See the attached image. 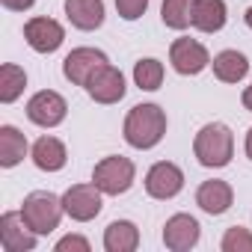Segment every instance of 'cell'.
<instances>
[{
	"mask_svg": "<svg viewBox=\"0 0 252 252\" xmlns=\"http://www.w3.org/2000/svg\"><path fill=\"white\" fill-rule=\"evenodd\" d=\"M166 134V113L158 104H137L125 116V143L134 149H155Z\"/></svg>",
	"mask_w": 252,
	"mask_h": 252,
	"instance_id": "cell-1",
	"label": "cell"
},
{
	"mask_svg": "<svg viewBox=\"0 0 252 252\" xmlns=\"http://www.w3.org/2000/svg\"><path fill=\"white\" fill-rule=\"evenodd\" d=\"M193 155L202 166H211V169H220L231 160L234 155V134L225 128L222 122H211L196 134L193 140Z\"/></svg>",
	"mask_w": 252,
	"mask_h": 252,
	"instance_id": "cell-2",
	"label": "cell"
},
{
	"mask_svg": "<svg viewBox=\"0 0 252 252\" xmlns=\"http://www.w3.org/2000/svg\"><path fill=\"white\" fill-rule=\"evenodd\" d=\"M65 214L63 208V199H57L54 193L48 190H36L24 199L21 205V217L24 222L36 231V234H51L57 225H60V217Z\"/></svg>",
	"mask_w": 252,
	"mask_h": 252,
	"instance_id": "cell-3",
	"label": "cell"
},
{
	"mask_svg": "<svg viewBox=\"0 0 252 252\" xmlns=\"http://www.w3.org/2000/svg\"><path fill=\"white\" fill-rule=\"evenodd\" d=\"M134 175H137V166L122 158V155H113V158H104L95 163L92 169V181L98 184V190L104 196H119V193H128L131 184H134Z\"/></svg>",
	"mask_w": 252,
	"mask_h": 252,
	"instance_id": "cell-4",
	"label": "cell"
},
{
	"mask_svg": "<svg viewBox=\"0 0 252 252\" xmlns=\"http://www.w3.org/2000/svg\"><path fill=\"white\" fill-rule=\"evenodd\" d=\"M65 113H68V104L54 89H42L27 101V119L33 125H39V128H57L65 119Z\"/></svg>",
	"mask_w": 252,
	"mask_h": 252,
	"instance_id": "cell-5",
	"label": "cell"
},
{
	"mask_svg": "<svg viewBox=\"0 0 252 252\" xmlns=\"http://www.w3.org/2000/svg\"><path fill=\"white\" fill-rule=\"evenodd\" d=\"M63 208L77 222L95 220L101 214V190H98V184L92 181V184H74V187H68L65 196H63Z\"/></svg>",
	"mask_w": 252,
	"mask_h": 252,
	"instance_id": "cell-6",
	"label": "cell"
},
{
	"mask_svg": "<svg viewBox=\"0 0 252 252\" xmlns=\"http://www.w3.org/2000/svg\"><path fill=\"white\" fill-rule=\"evenodd\" d=\"M86 92L92 101L98 104H116L125 98V77L119 68H113L110 63H104L101 68L92 71V77L86 80Z\"/></svg>",
	"mask_w": 252,
	"mask_h": 252,
	"instance_id": "cell-7",
	"label": "cell"
},
{
	"mask_svg": "<svg viewBox=\"0 0 252 252\" xmlns=\"http://www.w3.org/2000/svg\"><path fill=\"white\" fill-rule=\"evenodd\" d=\"M0 246L6 252H30L36 249V231L24 222L21 211H9L0 217Z\"/></svg>",
	"mask_w": 252,
	"mask_h": 252,
	"instance_id": "cell-8",
	"label": "cell"
},
{
	"mask_svg": "<svg viewBox=\"0 0 252 252\" xmlns=\"http://www.w3.org/2000/svg\"><path fill=\"white\" fill-rule=\"evenodd\" d=\"M24 39H27V45H30L36 54H54V51L63 45L65 30H63V24L54 21V18H30V21L24 24Z\"/></svg>",
	"mask_w": 252,
	"mask_h": 252,
	"instance_id": "cell-9",
	"label": "cell"
},
{
	"mask_svg": "<svg viewBox=\"0 0 252 252\" xmlns=\"http://www.w3.org/2000/svg\"><path fill=\"white\" fill-rule=\"evenodd\" d=\"M169 63L178 74H199L211 63V54L196 39H175L169 48Z\"/></svg>",
	"mask_w": 252,
	"mask_h": 252,
	"instance_id": "cell-10",
	"label": "cell"
},
{
	"mask_svg": "<svg viewBox=\"0 0 252 252\" xmlns=\"http://www.w3.org/2000/svg\"><path fill=\"white\" fill-rule=\"evenodd\" d=\"M181 187H184V172L169 160H160L146 172V190L152 199H172L181 193Z\"/></svg>",
	"mask_w": 252,
	"mask_h": 252,
	"instance_id": "cell-11",
	"label": "cell"
},
{
	"mask_svg": "<svg viewBox=\"0 0 252 252\" xmlns=\"http://www.w3.org/2000/svg\"><path fill=\"white\" fill-rule=\"evenodd\" d=\"M104 63H107V57H104L101 51H95V48H74V51L63 60V74H65L71 83L86 86V80L92 77V71L101 68Z\"/></svg>",
	"mask_w": 252,
	"mask_h": 252,
	"instance_id": "cell-12",
	"label": "cell"
},
{
	"mask_svg": "<svg viewBox=\"0 0 252 252\" xmlns=\"http://www.w3.org/2000/svg\"><path fill=\"white\" fill-rule=\"evenodd\" d=\"M163 243L172 252H187L199 243V222L190 214H175L163 225Z\"/></svg>",
	"mask_w": 252,
	"mask_h": 252,
	"instance_id": "cell-13",
	"label": "cell"
},
{
	"mask_svg": "<svg viewBox=\"0 0 252 252\" xmlns=\"http://www.w3.org/2000/svg\"><path fill=\"white\" fill-rule=\"evenodd\" d=\"M231 199H234L231 187H228L225 181H220V178H214V181H202L199 190H196V205H199L205 214H211V217L225 214V211L231 208Z\"/></svg>",
	"mask_w": 252,
	"mask_h": 252,
	"instance_id": "cell-14",
	"label": "cell"
},
{
	"mask_svg": "<svg viewBox=\"0 0 252 252\" xmlns=\"http://www.w3.org/2000/svg\"><path fill=\"white\" fill-rule=\"evenodd\" d=\"M225 0H193L190 24L202 33H217L225 27Z\"/></svg>",
	"mask_w": 252,
	"mask_h": 252,
	"instance_id": "cell-15",
	"label": "cell"
},
{
	"mask_svg": "<svg viewBox=\"0 0 252 252\" xmlns=\"http://www.w3.org/2000/svg\"><path fill=\"white\" fill-rule=\"evenodd\" d=\"M65 15L77 30H98L104 24V0H65Z\"/></svg>",
	"mask_w": 252,
	"mask_h": 252,
	"instance_id": "cell-16",
	"label": "cell"
},
{
	"mask_svg": "<svg viewBox=\"0 0 252 252\" xmlns=\"http://www.w3.org/2000/svg\"><path fill=\"white\" fill-rule=\"evenodd\" d=\"M68 160V152L65 146L57 140V137H39L36 146H33V163L45 172H60Z\"/></svg>",
	"mask_w": 252,
	"mask_h": 252,
	"instance_id": "cell-17",
	"label": "cell"
},
{
	"mask_svg": "<svg viewBox=\"0 0 252 252\" xmlns=\"http://www.w3.org/2000/svg\"><path fill=\"white\" fill-rule=\"evenodd\" d=\"M140 246V228L128 220H116L104 231V249L107 252H134Z\"/></svg>",
	"mask_w": 252,
	"mask_h": 252,
	"instance_id": "cell-18",
	"label": "cell"
},
{
	"mask_svg": "<svg viewBox=\"0 0 252 252\" xmlns=\"http://www.w3.org/2000/svg\"><path fill=\"white\" fill-rule=\"evenodd\" d=\"M24 155H27V137L12 125H3L0 128V166L12 169L24 160Z\"/></svg>",
	"mask_w": 252,
	"mask_h": 252,
	"instance_id": "cell-19",
	"label": "cell"
},
{
	"mask_svg": "<svg viewBox=\"0 0 252 252\" xmlns=\"http://www.w3.org/2000/svg\"><path fill=\"white\" fill-rule=\"evenodd\" d=\"M246 71H249V60L240 51H222L214 57V74L222 83H237L246 77Z\"/></svg>",
	"mask_w": 252,
	"mask_h": 252,
	"instance_id": "cell-20",
	"label": "cell"
},
{
	"mask_svg": "<svg viewBox=\"0 0 252 252\" xmlns=\"http://www.w3.org/2000/svg\"><path fill=\"white\" fill-rule=\"evenodd\" d=\"M24 86H27V74H24L21 65L6 63L3 68H0V101L3 104H12L24 92Z\"/></svg>",
	"mask_w": 252,
	"mask_h": 252,
	"instance_id": "cell-21",
	"label": "cell"
},
{
	"mask_svg": "<svg viewBox=\"0 0 252 252\" xmlns=\"http://www.w3.org/2000/svg\"><path fill=\"white\" fill-rule=\"evenodd\" d=\"M190 15H193V0H163L160 18L166 27L184 30V27H190Z\"/></svg>",
	"mask_w": 252,
	"mask_h": 252,
	"instance_id": "cell-22",
	"label": "cell"
},
{
	"mask_svg": "<svg viewBox=\"0 0 252 252\" xmlns=\"http://www.w3.org/2000/svg\"><path fill=\"white\" fill-rule=\"evenodd\" d=\"M134 80H137V86L140 89H146V92H155V89H160V83H163V63H158V60H140L137 65H134Z\"/></svg>",
	"mask_w": 252,
	"mask_h": 252,
	"instance_id": "cell-23",
	"label": "cell"
},
{
	"mask_svg": "<svg viewBox=\"0 0 252 252\" xmlns=\"http://www.w3.org/2000/svg\"><path fill=\"white\" fill-rule=\"evenodd\" d=\"M222 252H252V231L243 225H231L222 237Z\"/></svg>",
	"mask_w": 252,
	"mask_h": 252,
	"instance_id": "cell-24",
	"label": "cell"
},
{
	"mask_svg": "<svg viewBox=\"0 0 252 252\" xmlns=\"http://www.w3.org/2000/svg\"><path fill=\"white\" fill-rule=\"evenodd\" d=\"M116 9L125 21H137L149 9V0H116Z\"/></svg>",
	"mask_w": 252,
	"mask_h": 252,
	"instance_id": "cell-25",
	"label": "cell"
},
{
	"mask_svg": "<svg viewBox=\"0 0 252 252\" xmlns=\"http://www.w3.org/2000/svg\"><path fill=\"white\" fill-rule=\"evenodd\" d=\"M68 249H74V252H89V240L80 237V234H68V237H63V240L57 243V252H68Z\"/></svg>",
	"mask_w": 252,
	"mask_h": 252,
	"instance_id": "cell-26",
	"label": "cell"
},
{
	"mask_svg": "<svg viewBox=\"0 0 252 252\" xmlns=\"http://www.w3.org/2000/svg\"><path fill=\"white\" fill-rule=\"evenodd\" d=\"M0 3H3L6 9H12V12H24V9H30L36 0H0Z\"/></svg>",
	"mask_w": 252,
	"mask_h": 252,
	"instance_id": "cell-27",
	"label": "cell"
},
{
	"mask_svg": "<svg viewBox=\"0 0 252 252\" xmlns=\"http://www.w3.org/2000/svg\"><path fill=\"white\" fill-rule=\"evenodd\" d=\"M243 107L252 113V86H246V89H243Z\"/></svg>",
	"mask_w": 252,
	"mask_h": 252,
	"instance_id": "cell-28",
	"label": "cell"
},
{
	"mask_svg": "<svg viewBox=\"0 0 252 252\" xmlns=\"http://www.w3.org/2000/svg\"><path fill=\"white\" fill-rule=\"evenodd\" d=\"M246 158L252 160V128H249V134H246Z\"/></svg>",
	"mask_w": 252,
	"mask_h": 252,
	"instance_id": "cell-29",
	"label": "cell"
},
{
	"mask_svg": "<svg viewBox=\"0 0 252 252\" xmlns=\"http://www.w3.org/2000/svg\"><path fill=\"white\" fill-rule=\"evenodd\" d=\"M243 18H246V27H249V30H252V6H249V9H246V15H243Z\"/></svg>",
	"mask_w": 252,
	"mask_h": 252,
	"instance_id": "cell-30",
	"label": "cell"
}]
</instances>
